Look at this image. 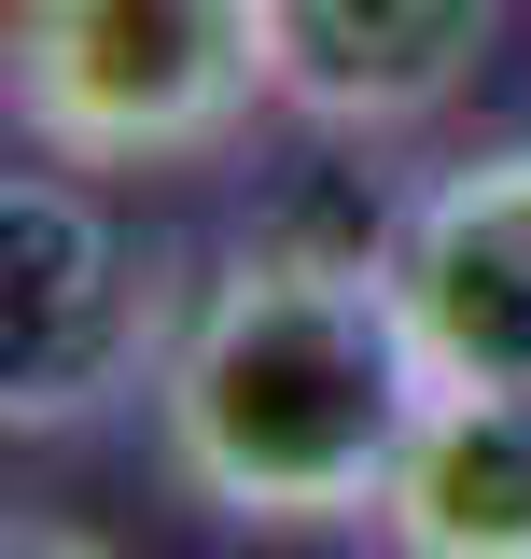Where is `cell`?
Wrapping results in <instances>:
<instances>
[{"mask_svg": "<svg viewBox=\"0 0 531 559\" xmlns=\"http://www.w3.org/2000/svg\"><path fill=\"white\" fill-rule=\"evenodd\" d=\"M364 546L378 559H531V392H434Z\"/></svg>", "mask_w": 531, "mask_h": 559, "instance_id": "obj_6", "label": "cell"}, {"mask_svg": "<svg viewBox=\"0 0 531 559\" xmlns=\"http://www.w3.org/2000/svg\"><path fill=\"white\" fill-rule=\"evenodd\" d=\"M378 266H392V308L434 392H531V140L434 168L378 224Z\"/></svg>", "mask_w": 531, "mask_h": 559, "instance_id": "obj_4", "label": "cell"}, {"mask_svg": "<svg viewBox=\"0 0 531 559\" xmlns=\"http://www.w3.org/2000/svg\"><path fill=\"white\" fill-rule=\"evenodd\" d=\"M252 112H280L266 0H14V154L43 168H210Z\"/></svg>", "mask_w": 531, "mask_h": 559, "instance_id": "obj_2", "label": "cell"}, {"mask_svg": "<svg viewBox=\"0 0 531 559\" xmlns=\"http://www.w3.org/2000/svg\"><path fill=\"white\" fill-rule=\"evenodd\" d=\"M197 322L182 266L127 238L84 168H28L0 182V406L14 433H84L98 406H154L168 349Z\"/></svg>", "mask_w": 531, "mask_h": 559, "instance_id": "obj_3", "label": "cell"}, {"mask_svg": "<svg viewBox=\"0 0 531 559\" xmlns=\"http://www.w3.org/2000/svg\"><path fill=\"white\" fill-rule=\"evenodd\" d=\"M504 43V0H266L280 112L322 140H405Z\"/></svg>", "mask_w": 531, "mask_h": 559, "instance_id": "obj_5", "label": "cell"}, {"mask_svg": "<svg viewBox=\"0 0 531 559\" xmlns=\"http://www.w3.org/2000/svg\"><path fill=\"white\" fill-rule=\"evenodd\" d=\"M0 559H127V546H98L84 518H14V532H0Z\"/></svg>", "mask_w": 531, "mask_h": 559, "instance_id": "obj_7", "label": "cell"}, {"mask_svg": "<svg viewBox=\"0 0 531 559\" xmlns=\"http://www.w3.org/2000/svg\"><path fill=\"white\" fill-rule=\"evenodd\" d=\"M420 406H434V364L392 308L378 238L364 252L266 238L197 294L154 378V462L224 532H364Z\"/></svg>", "mask_w": 531, "mask_h": 559, "instance_id": "obj_1", "label": "cell"}]
</instances>
